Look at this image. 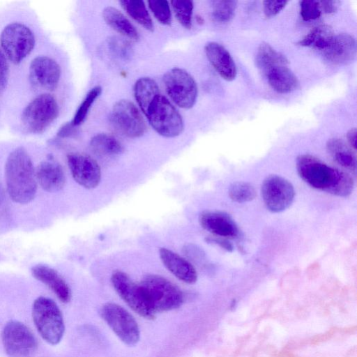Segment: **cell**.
<instances>
[{"label":"cell","instance_id":"7","mask_svg":"<svg viewBox=\"0 0 357 357\" xmlns=\"http://www.w3.org/2000/svg\"><path fill=\"white\" fill-rule=\"evenodd\" d=\"M0 43L5 56L12 63L17 64L32 51L35 38L31 30L26 25L14 22L3 29Z\"/></svg>","mask_w":357,"mask_h":357},{"label":"cell","instance_id":"34","mask_svg":"<svg viewBox=\"0 0 357 357\" xmlns=\"http://www.w3.org/2000/svg\"><path fill=\"white\" fill-rule=\"evenodd\" d=\"M300 14L305 21L314 20L321 15L319 1H299Z\"/></svg>","mask_w":357,"mask_h":357},{"label":"cell","instance_id":"38","mask_svg":"<svg viewBox=\"0 0 357 357\" xmlns=\"http://www.w3.org/2000/svg\"><path fill=\"white\" fill-rule=\"evenodd\" d=\"M207 241L219 245L220 248L228 252H231L234 250L233 245L225 238L218 236L209 237L207 238Z\"/></svg>","mask_w":357,"mask_h":357},{"label":"cell","instance_id":"36","mask_svg":"<svg viewBox=\"0 0 357 357\" xmlns=\"http://www.w3.org/2000/svg\"><path fill=\"white\" fill-rule=\"evenodd\" d=\"M112 50L122 57L129 56L131 48L128 41L117 37H113L109 42Z\"/></svg>","mask_w":357,"mask_h":357},{"label":"cell","instance_id":"32","mask_svg":"<svg viewBox=\"0 0 357 357\" xmlns=\"http://www.w3.org/2000/svg\"><path fill=\"white\" fill-rule=\"evenodd\" d=\"M170 3L178 22L185 29H190L192 26L193 2L174 0L172 1Z\"/></svg>","mask_w":357,"mask_h":357},{"label":"cell","instance_id":"25","mask_svg":"<svg viewBox=\"0 0 357 357\" xmlns=\"http://www.w3.org/2000/svg\"><path fill=\"white\" fill-rule=\"evenodd\" d=\"M89 146L91 150L99 156H115L123 151L121 143L116 137L107 133L94 135L91 139Z\"/></svg>","mask_w":357,"mask_h":357},{"label":"cell","instance_id":"5","mask_svg":"<svg viewBox=\"0 0 357 357\" xmlns=\"http://www.w3.org/2000/svg\"><path fill=\"white\" fill-rule=\"evenodd\" d=\"M140 285L155 313L171 311L183 304L182 291L161 275L149 274L142 279Z\"/></svg>","mask_w":357,"mask_h":357},{"label":"cell","instance_id":"11","mask_svg":"<svg viewBox=\"0 0 357 357\" xmlns=\"http://www.w3.org/2000/svg\"><path fill=\"white\" fill-rule=\"evenodd\" d=\"M1 338L5 352L10 357H30L37 349L35 336L18 321L12 320L5 325Z\"/></svg>","mask_w":357,"mask_h":357},{"label":"cell","instance_id":"9","mask_svg":"<svg viewBox=\"0 0 357 357\" xmlns=\"http://www.w3.org/2000/svg\"><path fill=\"white\" fill-rule=\"evenodd\" d=\"M111 282L119 296L132 310L146 319L155 318V312L148 301L140 284L135 283L121 271L112 273Z\"/></svg>","mask_w":357,"mask_h":357},{"label":"cell","instance_id":"41","mask_svg":"<svg viewBox=\"0 0 357 357\" xmlns=\"http://www.w3.org/2000/svg\"><path fill=\"white\" fill-rule=\"evenodd\" d=\"M356 129L355 128H351L347 134L348 143L354 151L356 149Z\"/></svg>","mask_w":357,"mask_h":357},{"label":"cell","instance_id":"29","mask_svg":"<svg viewBox=\"0 0 357 357\" xmlns=\"http://www.w3.org/2000/svg\"><path fill=\"white\" fill-rule=\"evenodd\" d=\"M228 194L230 199L237 203L248 202L256 197L253 185L244 181L233 183L229 188Z\"/></svg>","mask_w":357,"mask_h":357},{"label":"cell","instance_id":"12","mask_svg":"<svg viewBox=\"0 0 357 357\" xmlns=\"http://www.w3.org/2000/svg\"><path fill=\"white\" fill-rule=\"evenodd\" d=\"M109 119L111 123L119 132L130 138L139 137L146 130V126L140 111L128 100L117 101L113 106Z\"/></svg>","mask_w":357,"mask_h":357},{"label":"cell","instance_id":"42","mask_svg":"<svg viewBox=\"0 0 357 357\" xmlns=\"http://www.w3.org/2000/svg\"><path fill=\"white\" fill-rule=\"evenodd\" d=\"M1 191H0V207H1Z\"/></svg>","mask_w":357,"mask_h":357},{"label":"cell","instance_id":"23","mask_svg":"<svg viewBox=\"0 0 357 357\" xmlns=\"http://www.w3.org/2000/svg\"><path fill=\"white\" fill-rule=\"evenodd\" d=\"M102 17L105 22L114 30L124 37L137 41L139 34L130 21L117 8L106 7L102 10Z\"/></svg>","mask_w":357,"mask_h":357},{"label":"cell","instance_id":"33","mask_svg":"<svg viewBox=\"0 0 357 357\" xmlns=\"http://www.w3.org/2000/svg\"><path fill=\"white\" fill-rule=\"evenodd\" d=\"M148 6L155 19L162 24L169 25L172 21L169 3L166 0H151Z\"/></svg>","mask_w":357,"mask_h":357},{"label":"cell","instance_id":"10","mask_svg":"<svg viewBox=\"0 0 357 357\" xmlns=\"http://www.w3.org/2000/svg\"><path fill=\"white\" fill-rule=\"evenodd\" d=\"M102 319L126 344L135 345L140 331L135 318L123 307L113 303L105 304L100 310Z\"/></svg>","mask_w":357,"mask_h":357},{"label":"cell","instance_id":"24","mask_svg":"<svg viewBox=\"0 0 357 357\" xmlns=\"http://www.w3.org/2000/svg\"><path fill=\"white\" fill-rule=\"evenodd\" d=\"M326 149L336 163L343 168L356 173V156L343 140L337 138L331 139L326 144Z\"/></svg>","mask_w":357,"mask_h":357},{"label":"cell","instance_id":"19","mask_svg":"<svg viewBox=\"0 0 357 357\" xmlns=\"http://www.w3.org/2000/svg\"><path fill=\"white\" fill-rule=\"evenodd\" d=\"M159 255L166 268L176 278L188 284L197 281L196 269L186 259L165 248L160 249Z\"/></svg>","mask_w":357,"mask_h":357},{"label":"cell","instance_id":"6","mask_svg":"<svg viewBox=\"0 0 357 357\" xmlns=\"http://www.w3.org/2000/svg\"><path fill=\"white\" fill-rule=\"evenodd\" d=\"M59 106L55 98L43 93L32 100L24 109L21 121L29 132L40 134L57 118Z\"/></svg>","mask_w":357,"mask_h":357},{"label":"cell","instance_id":"14","mask_svg":"<svg viewBox=\"0 0 357 357\" xmlns=\"http://www.w3.org/2000/svg\"><path fill=\"white\" fill-rule=\"evenodd\" d=\"M68 167L73 179L86 189L96 188L101 180V169L91 157L79 153L67 156Z\"/></svg>","mask_w":357,"mask_h":357},{"label":"cell","instance_id":"28","mask_svg":"<svg viewBox=\"0 0 357 357\" xmlns=\"http://www.w3.org/2000/svg\"><path fill=\"white\" fill-rule=\"evenodd\" d=\"M255 62L258 68L263 73L275 65L288 63V60L282 54L264 42L257 48Z\"/></svg>","mask_w":357,"mask_h":357},{"label":"cell","instance_id":"30","mask_svg":"<svg viewBox=\"0 0 357 357\" xmlns=\"http://www.w3.org/2000/svg\"><path fill=\"white\" fill-rule=\"evenodd\" d=\"M237 1L231 0L214 1L212 2V17L220 23H227L234 16Z\"/></svg>","mask_w":357,"mask_h":357},{"label":"cell","instance_id":"35","mask_svg":"<svg viewBox=\"0 0 357 357\" xmlns=\"http://www.w3.org/2000/svg\"><path fill=\"white\" fill-rule=\"evenodd\" d=\"M288 3L287 1H264V13L266 17L271 18L277 15Z\"/></svg>","mask_w":357,"mask_h":357},{"label":"cell","instance_id":"40","mask_svg":"<svg viewBox=\"0 0 357 357\" xmlns=\"http://www.w3.org/2000/svg\"><path fill=\"white\" fill-rule=\"evenodd\" d=\"M75 127L72 122L64 124L59 130L57 135L60 137H67L75 132Z\"/></svg>","mask_w":357,"mask_h":357},{"label":"cell","instance_id":"17","mask_svg":"<svg viewBox=\"0 0 357 357\" xmlns=\"http://www.w3.org/2000/svg\"><path fill=\"white\" fill-rule=\"evenodd\" d=\"M201 226L208 231L222 238L238 236V229L233 219L226 213L218 211H205L199 215Z\"/></svg>","mask_w":357,"mask_h":357},{"label":"cell","instance_id":"16","mask_svg":"<svg viewBox=\"0 0 357 357\" xmlns=\"http://www.w3.org/2000/svg\"><path fill=\"white\" fill-rule=\"evenodd\" d=\"M325 59L335 65L351 63L356 55L355 38L349 33L335 35L330 45L322 52Z\"/></svg>","mask_w":357,"mask_h":357},{"label":"cell","instance_id":"20","mask_svg":"<svg viewBox=\"0 0 357 357\" xmlns=\"http://www.w3.org/2000/svg\"><path fill=\"white\" fill-rule=\"evenodd\" d=\"M36 178L45 191L55 192L61 190L66 183L62 167L53 159L41 162L35 169Z\"/></svg>","mask_w":357,"mask_h":357},{"label":"cell","instance_id":"2","mask_svg":"<svg viewBox=\"0 0 357 357\" xmlns=\"http://www.w3.org/2000/svg\"><path fill=\"white\" fill-rule=\"evenodd\" d=\"M296 169L300 177L314 188L339 197L349 196L353 191L354 180L350 174L311 155H299Z\"/></svg>","mask_w":357,"mask_h":357},{"label":"cell","instance_id":"15","mask_svg":"<svg viewBox=\"0 0 357 357\" xmlns=\"http://www.w3.org/2000/svg\"><path fill=\"white\" fill-rule=\"evenodd\" d=\"M60 76V66L54 59L45 56H38L31 61L29 66V80L34 87L53 91L58 86Z\"/></svg>","mask_w":357,"mask_h":357},{"label":"cell","instance_id":"8","mask_svg":"<svg viewBox=\"0 0 357 357\" xmlns=\"http://www.w3.org/2000/svg\"><path fill=\"white\" fill-rule=\"evenodd\" d=\"M162 82L166 93L177 106L183 109L194 106L198 89L189 73L179 68H172L165 73Z\"/></svg>","mask_w":357,"mask_h":357},{"label":"cell","instance_id":"39","mask_svg":"<svg viewBox=\"0 0 357 357\" xmlns=\"http://www.w3.org/2000/svg\"><path fill=\"white\" fill-rule=\"evenodd\" d=\"M321 12L326 14L334 13L340 4L338 1H319Z\"/></svg>","mask_w":357,"mask_h":357},{"label":"cell","instance_id":"22","mask_svg":"<svg viewBox=\"0 0 357 357\" xmlns=\"http://www.w3.org/2000/svg\"><path fill=\"white\" fill-rule=\"evenodd\" d=\"M271 87L279 93H289L298 86L296 76L288 67V63H279L263 72Z\"/></svg>","mask_w":357,"mask_h":357},{"label":"cell","instance_id":"18","mask_svg":"<svg viewBox=\"0 0 357 357\" xmlns=\"http://www.w3.org/2000/svg\"><path fill=\"white\" fill-rule=\"evenodd\" d=\"M204 51L208 60L222 79L230 82L236 78L237 70L235 62L223 45L209 42L206 44Z\"/></svg>","mask_w":357,"mask_h":357},{"label":"cell","instance_id":"13","mask_svg":"<svg viewBox=\"0 0 357 357\" xmlns=\"http://www.w3.org/2000/svg\"><path fill=\"white\" fill-rule=\"evenodd\" d=\"M261 197L267 209L280 213L292 204L295 191L292 184L278 175H269L261 184Z\"/></svg>","mask_w":357,"mask_h":357},{"label":"cell","instance_id":"26","mask_svg":"<svg viewBox=\"0 0 357 357\" xmlns=\"http://www.w3.org/2000/svg\"><path fill=\"white\" fill-rule=\"evenodd\" d=\"M334 36L329 26L319 25L312 28L297 44L303 47H313L323 52L327 49Z\"/></svg>","mask_w":357,"mask_h":357},{"label":"cell","instance_id":"21","mask_svg":"<svg viewBox=\"0 0 357 357\" xmlns=\"http://www.w3.org/2000/svg\"><path fill=\"white\" fill-rule=\"evenodd\" d=\"M32 275L47 286L63 303H68L72 297L71 290L65 280L54 269L42 264L31 268Z\"/></svg>","mask_w":357,"mask_h":357},{"label":"cell","instance_id":"37","mask_svg":"<svg viewBox=\"0 0 357 357\" xmlns=\"http://www.w3.org/2000/svg\"><path fill=\"white\" fill-rule=\"evenodd\" d=\"M9 77V66L2 50L0 49V91L6 86Z\"/></svg>","mask_w":357,"mask_h":357},{"label":"cell","instance_id":"3","mask_svg":"<svg viewBox=\"0 0 357 357\" xmlns=\"http://www.w3.org/2000/svg\"><path fill=\"white\" fill-rule=\"evenodd\" d=\"M8 193L18 204L31 202L37 191V181L32 160L23 147H17L8 156L5 164Z\"/></svg>","mask_w":357,"mask_h":357},{"label":"cell","instance_id":"31","mask_svg":"<svg viewBox=\"0 0 357 357\" xmlns=\"http://www.w3.org/2000/svg\"><path fill=\"white\" fill-rule=\"evenodd\" d=\"M102 88L100 86H96L92 88L86 95L84 99L77 108L72 123L75 126L81 125L86 119L87 114L95 102L96 99L100 95Z\"/></svg>","mask_w":357,"mask_h":357},{"label":"cell","instance_id":"27","mask_svg":"<svg viewBox=\"0 0 357 357\" xmlns=\"http://www.w3.org/2000/svg\"><path fill=\"white\" fill-rule=\"evenodd\" d=\"M126 12L146 30L152 31L153 24L144 2L142 0L119 1Z\"/></svg>","mask_w":357,"mask_h":357},{"label":"cell","instance_id":"4","mask_svg":"<svg viewBox=\"0 0 357 357\" xmlns=\"http://www.w3.org/2000/svg\"><path fill=\"white\" fill-rule=\"evenodd\" d=\"M32 316L38 333L47 342L56 344L61 340L65 325L62 313L54 301L44 296L37 298L33 303Z\"/></svg>","mask_w":357,"mask_h":357},{"label":"cell","instance_id":"1","mask_svg":"<svg viewBox=\"0 0 357 357\" xmlns=\"http://www.w3.org/2000/svg\"><path fill=\"white\" fill-rule=\"evenodd\" d=\"M134 96L141 112L158 135L172 138L182 133V116L153 79H138L134 85Z\"/></svg>","mask_w":357,"mask_h":357}]
</instances>
